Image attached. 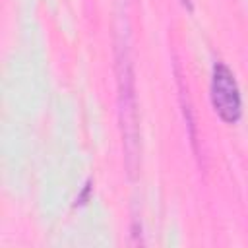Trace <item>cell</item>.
<instances>
[{"mask_svg": "<svg viewBox=\"0 0 248 248\" xmlns=\"http://www.w3.org/2000/svg\"><path fill=\"white\" fill-rule=\"evenodd\" d=\"M211 103H213V108L219 114V118L229 124H234L242 114V101H240V91H238L236 79H234L232 72L223 62H217L213 66Z\"/></svg>", "mask_w": 248, "mask_h": 248, "instance_id": "1", "label": "cell"}, {"mask_svg": "<svg viewBox=\"0 0 248 248\" xmlns=\"http://www.w3.org/2000/svg\"><path fill=\"white\" fill-rule=\"evenodd\" d=\"M180 2H182V4H184L188 10H192V0H180Z\"/></svg>", "mask_w": 248, "mask_h": 248, "instance_id": "2", "label": "cell"}]
</instances>
